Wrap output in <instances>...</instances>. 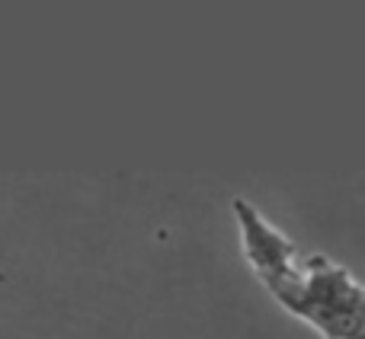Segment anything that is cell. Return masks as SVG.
Segmentation results:
<instances>
[{"label": "cell", "instance_id": "1", "mask_svg": "<svg viewBox=\"0 0 365 339\" xmlns=\"http://www.w3.org/2000/svg\"><path fill=\"white\" fill-rule=\"evenodd\" d=\"M269 295L327 339H353L365 330V285L327 256L302 259L295 276Z\"/></svg>", "mask_w": 365, "mask_h": 339}, {"label": "cell", "instance_id": "2", "mask_svg": "<svg viewBox=\"0 0 365 339\" xmlns=\"http://www.w3.org/2000/svg\"><path fill=\"white\" fill-rule=\"evenodd\" d=\"M234 214L240 224V240H244V256L253 266L257 278L266 285V291L276 285L289 282L298 272V250L285 234H279L250 202L234 199L231 202Z\"/></svg>", "mask_w": 365, "mask_h": 339}, {"label": "cell", "instance_id": "3", "mask_svg": "<svg viewBox=\"0 0 365 339\" xmlns=\"http://www.w3.org/2000/svg\"><path fill=\"white\" fill-rule=\"evenodd\" d=\"M353 339H365V330H362V333H359V336H353Z\"/></svg>", "mask_w": 365, "mask_h": 339}]
</instances>
